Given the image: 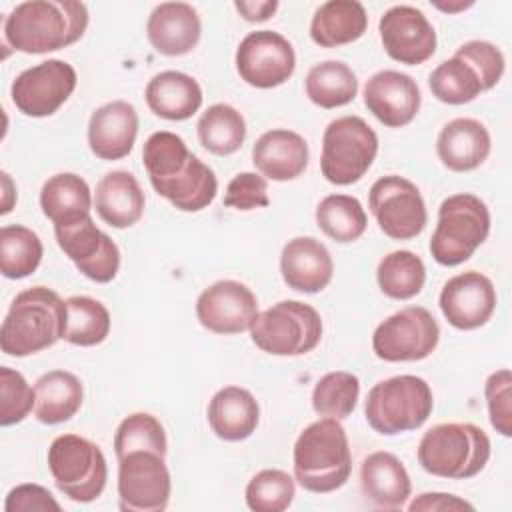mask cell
<instances>
[{
	"instance_id": "44dd1931",
	"label": "cell",
	"mask_w": 512,
	"mask_h": 512,
	"mask_svg": "<svg viewBox=\"0 0 512 512\" xmlns=\"http://www.w3.org/2000/svg\"><path fill=\"white\" fill-rule=\"evenodd\" d=\"M138 112L126 100H112L96 108L88 122V146L100 160H120L134 148Z\"/></svg>"
},
{
	"instance_id": "ee69618b",
	"label": "cell",
	"mask_w": 512,
	"mask_h": 512,
	"mask_svg": "<svg viewBox=\"0 0 512 512\" xmlns=\"http://www.w3.org/2000/svg\"><path fill=\"white\" fill-rule=\"evenodd\" d=\"M488 418L502 436H512V374L508 368L496 370L484 384Z\"/></svg>"
},
{
	"instance_id": "c3c4849f",
	"label": "cell",
	"mask_w": 512,
	"mask_h": 512,
	"mask_svg": "<svg viewBox=\"0 0 512 512\" xmlns=\"http://www.w3.org/2000/svg\"><path fill=\"white\" fill-rule=\"evenodd\" d=\"M408 510L410 512H460V510L472 512L474 506L456 494L424 492L408 504Z\"/></svg>"
},
{
	"instance_id": "74e56055",
	"label": "cell",
	"mask_w": 512,
	"mask_h": 512,
	"mask_svg": "<svg viewBox=\"0 0 512 512\" xmlns=\"http://www.w3.org/2000/svg\"><path fill=\"white\" fill-rule=\"evenodd\" d=\"M108 308L90 296H70L66 300V330L64 340L74 346L102 344L110 334Z\"/></svg>"
},
{
	"instance_id": "1f68e13d",
	"label": "cell",
	"mask_w": 512,
	"mask_h": 512,
	"mask_svg": "<svg viewBox=\"0 0 512 512\" xmlns=\"http://www.w3.org/2000/svg\"><path fill=\"white\" fill-rule=\"evenodd\" d=\"M40 208L54 224L88 216L92 210L90 186L74 172L54 174L42 184Z\"/></svg>"
},
{
	"instance_id": "8d00e7d4",
	"label": "cell",
	"mask_w": 512,
	"mask_h": 512,
	"mask_svg": "<svg viewBox=\"0 0 512 512\" xmlns=\"http://www.w3.org/2000/svg\"><path fill=\"white\" fill-rule=\"evenodd\" d=\"M316 224L334 242L348 244L364 234L368 216L358 198L348 194H330L316 206Z\"/></svg>"
},
{
	"instance_id": "d6a6232c",
	"label": "cell",
	"mask_w": 512,
	"mask_h": 512,
	"mask_svg": "<svg viewBox=\"0 0 512 512\" xmlns=\"http://www.w3.org/2000/svg\"><path fill=\"white\" fill-rule=\"evenodd\" d=\"M304 88L312 104L332 110L346 106L356 98L358 80L346 62L326 60L308 70Z\"/></svg>"
},
{
	"instance_id": "7bdbcfd3",
	"label": "cell",
	"mask_w": 512,
	"mask_h": 512,
	"mask_svg": "<svg viewBox=\"0 0 512 512\" xmlns=\"http://www.w3.org/2000/svg\"><path fill=\"white\" fill-rule=\"evenodd\" d=\"M36 394L26 378L8 366L0 368V424L22 422L34 410Z\"/></svg>"
},
{
	"instance_id": "6da1fadb",
	"label": "cell",
	"mask_w": 512,
	"mask_h": 512,
	"mask_svg": "<svg viewBox=\"0 0 512 512\" xmlns=\"http://www.w3.org/2000/svg\"><path fill=\"white\" fill-rule=\"evenodd\" d=\"M142 162L156 194L176 210L200 212L214 202L218 192L214 170L192 154L178 134L168 130L150 134L142 148Z\"/></svg>"
},
{
	"instance_id": "5b68a950",
	"label": "cell",
	"mask_w": 512,
	"mask_h": 512,
	"mask_svg": "<svg viewBox=\"0 0 512 512\" xmlns=\"http://www.w3.org/2000/svg\"><path fill=\"white\" fill-rule=\"evenodd\" d=\"M488 434L472 422L436 424L418 442V464L432 476L468 480L480 474L490 460Z\"/></svg>"
},
{
	"instance_id": "f6af8a7d",
	"label": "cell",
	"mask_w": 512,
	"mask_h": 512,
	"mask_svg": "<svg viewBox=\"0 0 512 512\" xmlns=\"http://www.w3.org/2000/svg\"><path fill=\"white\" fill-rule=\"evenodd\" d=\"M454 56L466 60L476 70L484 92L494 88L504 74V66H506L504 54L492 42H486V40L464 42L460 48H456Z\"/></svg>"
},
{
	"instance_id": "7dc6e473",
	"label": "cell",
	"mask_w": 512,
	"mask_h": 512,
	"mask_svg": "<svg viewBox=\"0 0 512 512\" xmlns=\"http://www.w3.org/2000/svg\"><path fill=\"white\" fill-rule=\"evenodd\" d=\"M6 512H60V502L52 492L40 484H18L14 486L4 502Z\"/></svg>"
},
{
	"instance_id": "9a60e30c",
	"label": "cell",
	"mask_w": 512,
	"mask_h": 512,
	"mask_svg": "<svg viewBox=\"0 0 512 512\" xmlns=\"http://www.w3.org/2000/svg\"><path fill=\"white\" fill-rule=\"evenodd\" d=\"M76 70L72 64L52 58L22 70L10 88L14 106L32 118L52 116L76 90Z\"/></svg>"
},
{
	"instance_id": "277c9868",
	"label": "cell",
	"mask_w": 512,
	"mask_h": 512,
	"mask_svg": "<svg viewBox=\"0 0 512 512\" xmlns=\"http://www.w3.org/2000/svg\"><path fill=\"white\" fill-rule=\"evenodd\" d=\"M294 476L314 494H328L346 484L352 472V454L344 426L336 418L308 424L294 442Z\"/></svg>"
},
{
	"instance_id": "9c48e42d",
	"label": "cell",
	"mask_w": 512,
	"mask_h": 512,
	"mask_svg": "<svg viewBox=\"0 0 512 512\" xmlns=\"http://www.w3.org/2000/svg\"><path fill=\"white\" fill-rule=\"evenodd\" d=\"M48 470L56 488L74 502L96 500L108 480V464L100 446L78 434H60L52 440Z\"/></svg>"
},
{
	"instance_id": "ab89813d",
	"label": "cell",
	"mask_w": 512,
	"mask_h": 512,
	"mask_svg": "<svg viewBox=\"0 0 512 512\" xmlns=\"http://www.w3.org/2000/svg\"><path fill=\"white\" fill-rule=\"evenodd\" d=\"M360 396V380L346 370H334L324 374L312 390V408L318 416L344 420L348 418Z\"/></svg>"
},
{
	"instance_id": "7402d4cb",
	"label": "cell",
	"mask_w": 512,
	"mask_h": 512,
	"mask_svg": "<svg viewBox=\"0 0 512 512\" xmlns=\"http://www.w3.org/2000/svg\"><path fill=\"white\" fill-rule=\"evenodd\" d=\"M280 272L288 288L304 294H316L330 284L334 262L320 240L312 236H296L282 248Z\"/></svg>"
},
{
	"instance_id": "f1b7e54d",
	"label": "cell",
	"mask_w": 512,
	"mask_h": 512,
	"mask_svg": "<svg viewBox=\"0 0 512 512\" xmlns=\"http://www.w3.org/2000/svg\"><path fill=\"white\" fill-rule=\"evenodd\" d=\"M144 204L146 198L138 180L126 170L108 172L96 184V212L112 228L122 230L134 226L144 214Z\"/></svg>"
},
{
	"instance_id": "ac0fdd59",
	"label": "cell",
	"mask_w": 512,
	"mask_h": 512,
	"mask_svg": "<svg viewBox=\"0 0 512 512\" xmlns=\"http://www.w3.org/2000/svg\"><path fill=\"white\" fill-rule=\"evenodd\" d=\"M258 316L254 292L238 280H218L196 300L198 322L214 334H240L250 330Z\"/></svg>"
},
{
	"instance_id": "816d5d0a",
	"label": "cell",
	"mask_w": 512,
	"mask_h": 512,
	"mask_svg": "<svg viewBox=\"0 0 512 512\" xmlns=\"http://www.w3.org/2000/svg\"><path fill=\"white\" fill-rule=\"evenodd\" d=\"M474 2H458V4H442V2H434V6L442 12H458V10H466L470 8Z\"/></svg>"
},
{
	"instance_id": "f35d334b",
	"label": "cell",
	"mask_w": 512,
	"mask_h": 512,
	"mask_svg": "<svg viewBox=\"0 0 512 512\" xmlns=\"http://www.w3.org/2000/svg\"><path fill=\"white\" fill-rule=\"evenodd\" d=\"M428 86L436 100L450 106L468 104L480 92H484L476 70L458 56L438 64L428 78Z\"/></svg>"
},
{
	"instance_id": "8fae6325",
	"label": "cell",
	"mask_w": 512,
	"mask_h": 512,
	"mask_svg": "<svg viewBox=\"0 0 512 512\" xmlns=\"http://www.w3.org/2000/svg\"><path fill=\"white\" fill-rule=\"evenodd\" d=\"M440 340L436 318L424 306H406L382 320L372 334V350L384 362L428 358Z\"/></svg>"
},
{
	"instance_id": "83f0119b",
	"label": "cell",
	"mask_w": 512,
	"mask_h": 512,
	"mask_svg": "<svg viewBox=\"0 0 512 512\" xmlns=\"http://www.w3.org/2000/svg\"><path fill=\"white\" fill-rule=\"evenodd\" d=\"M144 98L156 116L176 122L192 118L204 100L198 80L180 70H164L152 76Z\"/></svg>"
},
{
	"instance_id": "836d02e7",
	"label": "cell",
	"mask_w": 512,
	"mask_h": 512,
	"mask_svg": "<svg viewBox=\"0 0 512 512\" xmlns=\"http://www.w3.org/2000/svg\"><path fill=\"white\" fill-rule=\"evenodd\" d=\"M196 132L200 144L208 152L216 156H230L238 152L246 140V120L234 106L220 102L202 112Z\"/></svg>"
},
{
	"instance_id": "ba28073f",
	"label": "cell",
	"mask_w": 512,
	"mask_h": 512,
	"mask_svg": "<svg viewBox=\"0 0 512 512\" xmlns=\"http://www.w3.org/2000/svg\"><path fill=\"white\" fill-rule=\"evenodd\" d=\"M250 338L266 354L302 356L320 344L322 318L306 302L282 300L258 312Z\"/></svg>"
},
{
	"instance_id": "603a6c76",
	"label": "cell",
	"mask_w": 512,
	"mask_h": 512,
	"mask_svg": "<svg viewBox=\"0 0 512 512\" xmlns=\"http://www.w3.org/2000/svg\"><path fill=\"white\" fill-rule=\"evenodd\" d=\"M146 36L156 52L184 56L198 46L202 22L194 6L186 2H162L148 16Z\"/></svg>"
},
{
	"instance_id": "8992f818",
	"label": "cell",
	"mask_w": 512,
	"mask_h": 512,
	"mask_svg": "<svg viewBox=\"0 0 512 512\" xmlns=\"http://www.w3.org/2000/svg\"><path fill=\"white\" fill-rule=\"evenodd\" d=\"M430 384L414 374H400L374 384L366 396L364 414L370 428L394 436L420 428L432 414Z\"/></svg>"
},
{
	"instance_id": "52a82bcc",
	"label": "cell",
	"mask_w": 512,
	"mask_h": 512,
	"mask_svg": "<svg viewBox=\"0 0 512 512\" xmlns=\"http://www.w3.org/2000/svg\"><path fill=\"white\" fill-rule=\"evenodd\" d=\"M488 234L490 210L486 202L470 192L452 194L438 208L430 254L442 266H458L472 258Z\"/></svg>"
},
{
	"instance_id": "4dcf8cb0",
	"label": "cell",
	"mask_w": 512,
	"mask_h": 512,
	"mask_svg": "<svg viewBox=\"0 0 512 512\" xmlns=\"http://www.w3.org/2000/svg\"><path fill=\"white\" fill-rule=\"evenodd\" d=\"M34 394V416L48 426L70 420L84 400L80 378L68 370H50L42 374L34 384Z\"/></svg>"
},
{
	"instance_id": "4316f807",
	"label": "cell",
	"mask_w": 512,
	"mask_h": 512,
	"mask_svg": "<svg viewBox=\"0 0 512 512\" xmlns=\"http://www.w3.org/2000/svg\"><path fill=\"white\" fill-rule=\"evenodd\" d=\"M260 422V406L250 390L240 386L220 388L208 404V424L226 442H240L254 434Z\"/></svg>"
},
{
	"instance_id": "30bf717a",
	"label": "cell",
	"mask_w": 512,
	"mask_h": 512,
	"mask_svg": "<svg viewBox=\"0 0 512 512\" xmlns=\"http://www.w3.org/2000/svg\"><path fill=\"white\" fill-rule=\"evenodd\" d=\"M378 154V136L360 116L332 120L322 136L320 170L336 186L358 182Z\"/></svg>"
},
{
	"instance_id": "b9f144b4",
	"label": "cell",
	"mask_w": 512,
	"mask_h": 512,
	"mask_svg": "<svg viewBox=\"0 0 512 512\" xmlns=\"http://www.w3.org/2000/svg\"><path fill=\"white\" fill-rule=\"evenodd\" d=\"M134 450H152L166 456L168 440L162 422L148 412H134L126 416L114 434L116 458Z\"/></svg>"
},
{
	"instance_id": "60d3db41",
	"label": "cell",
	"mask_w": 512,
	"mask_h": 512,
	"mask_svg": "<svg viewBox=\"0 0 512 512\" xmlns=\"http://www.w3.org/2000/svg\"><path fill=\"white\" fill-rule=\"evenodd\" d=\"M296 496L294 478L278 468L256 472L246 484V504L254 512H282Z\"/></svg>"
},
{
	"instance_id": "2e32d148",
	"label": "cell",
	"mask_w": 512,
	"mask_h": 512,
	"mask_svg": "<svg viewBox=\"0 0 512 512\" xmlns=\"http://www.w3.org/2000/svg\"><path fill=\"white\" fill-rule=\"evenodd\" d=\"M236 70L254 88H276L290 80L296 54L288 38L274 30H256L242 38L236 48Z\"/></svg>"
},
{
	"instance_id": "d590c367",
	"label": "cell",
	"mask_w": 512,
	"mask_h": 512,
	"mask_svg": "<svg viewBox=\"0 0 512 512\" xmlns=\"http://www.w3.org/2000/svg\"><path fill=\"white\" fill-rule=\"evenodd\" d=\"M44 246L40 236L22 226L6 224L0 230V272L4 278L20 280L36 272L42 262Z\"/></svg>"
},
{
	"instance_id": "7a4b0ae2",
	"label": "cell",
	"mask_w": 512,
	"mask_h": 512,
	"mask_svg": "<svg viewBox=\"0 0 512 512\" xmlns=\"http://www.w3.org/2000/svg\"><path fill=\"white\" fill-rule=\"evenodd\" d=\"M88 28V8L76 0H30L4 20V42L24 54H46L78 42Z\"/></svg>"
},
{
	"instance_id": "d4e9b609",
	"label": "cell",
	"mask_w": 512,
	"mask_h": 512,
	"mask_svg": "<svg viewBox=\"0 0 512 512\" xmlns=\"http://www.w3.org/2000/svg\"><path fill=\"white\" fill-rule=\"evenodd\" d=\"M492 148L488 128L474 118H454L442 126L436 138V154L452 172L476 170Z\"/></svg>"
},
{
	"instance_id": "f546056e",
	"label": "cell",
	"mask_w": 512,
	"mask_h": 512,
	"mask_svg": "<svg viewBox=\"0 0 512 512\" xmlns=\"http://www.w3.org/2000/svg\"><path fill=\"white\" fill-rule=\"evenodd\" d=\"M366 28L368 14L358 0H328L312 16L310 38L320 48H336L356 42Z\"/></svg>"
},
{
	"instance_id": "681fc988",
	"label": "cell",
	"mask_w": 512,
	"mask_h": 512,
	"mask_svg": "<svg viewBox=\"0 0 512 512\" xmlns=\"http://www.w3.org/2000/svg\"><path fill=\"white\" fill-rule=\"evenodd\" d=\"M234 8L246 22H266L278 10V0H236Z\"/></svg>"
},
{
	"instance_id": "5bb4252c",
	"label": "cell",
	"mask_w": 512,
	"mask_h": 512,
	"mask_svg": "<svg viewBox=\"0 0 512 512\" xmlns=\"http://www.w3.org/2000/svg\"><path fill=\"white\" fill-rule=\"evenodd\" d=\"M54 236L60 250L88 280L108 284L116 278L120 250L116 242L94 224L90 214L64 224H54Z\"/></svg>"
},
{
	"instance_id": "ffe728a7",
	"label": "cell",
	"mask_w": 512,
	"mask_h": 512,
	"mask_svg": "<svg viewBox=\"0 0 512 512\" xmlns=\"http://www.w3.org/2000/svg\"><path fill=\"white\" fill-rule=\"evenodd\" d=\"M364 104L388 128L410 124L422 104L416 80L398 70H380L364 86Z\"/></svg>"
},
{
	"instance_id": "7c38bea8",
	"label": "cell",
	"mask_w": 512,
	"mask_h": 512,
	"mask_svg": "<svg viewBox=\"0 0 512 512\" xmlns=\"http://www.w3.org/2000/svg\"><path fill=\"white\" fill-rule=\"evenodd\" d=\"M368 208L380 230L392 240H410L428 224L424 198L414 182L390 174L370 186Z\"/></svg>"
},
{
	"instance_id": "484cf974",
	"label": "cell",
	"mask_w": 512,
	"mask_h": 512,
	"mask_svg": "<svg viewBox=\"0 0 512 512\" xmlns=\"http://www.w3.org/2000/svg\"><path fill=\"white\" fill-rule=\"evenodd\" d=\"M360 488L374 506L398 510L410 498L412 482L398 456L378 450L362 460Z\"/></svg>"
},
{
	"instance_id": "d6986e66",
	"label": "cell",
	"mask_w": 512,
	"mask_h": 512,
	"mask_svg": "<svg viewBox=\"0 0 512 512\" xmlns=\"http://www.w3.org/2000/svg\"><path fill=\"white\" fill-rule=\"evenodd\" d=\"M438 304L450 326L476 330L484 326L496 310V288L486 274L468 270L452 276L442 286Z\"/></svg>"
},
{
	"instance_id": "cb8c5ba5",
	"label": "cell",
	"mask_w": 512,
	"mask_h": 512,
	"mask_svg": "<svg viewBox=\"0 0 512 512\" xmlns=\"http://www.w3.org/2000/svg\"><path fill=\"white\" fill-rule=\"evenodd\" d=\"M306 140L286 128L264 132L252 146V162L256 170L274 182H288L298 178L308 166Z\"/></svg>"
},
{
	"instance_id": "e575fe53",
	"label": "cell",
	"mask_w": 512,
	"mask_h": 512,
	"mask_svg": "<svg viewBox=\"0 0 512 512\" xmlns=\"http://www.w3.org/2000/svg\"><path fill=\"white\" fill-rule=\"evenodd\" d=\"M376 280L384 296L392 300H410L424 288L426 266L418 254L410 250H394L378 262Z\"/></svg>"
},
{
	"instance_id": "bcb514c9",
	"label": "cell",
	"mask_w": 512,
	"mask_h": 512,
	"mask_svg": "<svg viewBox=\"0 0 512 512\" xmlns=\"http://www.w3.org/2000/svg\"><path fill=\"white\" fill-rule=\"evenodd\" d=\"M268 204H270L268 182L262 174L240 172L226 186L224 206H228V208L248 212V210H256V208H266Z\"/></svg>"
},
{
	"instance_id": "e0dca14e",
	"label": "cell",
	"mask_w": 512,
	"mask_h": 512,
	"mask_svg": "<svg viewBox=\"0 0 512 512\" xmlns=\"http://www.w3.org/2000/svg\"><path fill=\"white\" fill-rule=\"evenodd\" d=\"M384 52L406 66H418L436 52V32L422 10L400 4L388 8L378 22Z\"/></svg>"
},
{
	"instance_id": "3957f363",
	"label": "cell",
	"mask_w": 512,
	"mask_h": 512,
	"mask_svg": "<svg viewBox=\"0 0 512 512\" xmlns=\"http://www.w3.org/2000/svg\"><path fill=\"white\" fill-rule=\"evenodd\" d=\"M66 300L46 286H32L16 294L0 328L4 354L24 358L54 346L64 338Z\"/></svg>"
},
{
	"instance_id": "f907efd6",
	"label": "cell",
	"mask_w": 512,
	"mask_h": 512,
	"mask_svg": "<svg viewBox=\"0 0 512 512\" xmlns=\"http://www.w3.org/2000/svg\"><path fill=\"white\" fill-rule=\"evenodd\" d=\"M2 184H4V204H2V214H8V204H10L8 196L12 194V180H10V176H8L6 172H2Z\"/></svg>"
},
{
	"instance_id": "4fadbf2b",
	"label": "cell",
	"mask_w": 512,
	"mask_h": 512,
	"mask_svg": "<svg viewBox=\"0 0 512 512\" xmlns=\"http://www.w3.org/2000/svg\"><path fill=\"white\" fill-rule=\"evenodd\" d=\"M166 456L134 450L118 458V498L124 512H160L168 508L172 480Z\"/></svg>"
}]
</instances>
